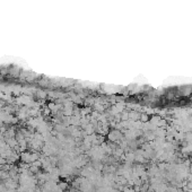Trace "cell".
<instances>
[{
	"label": "cell",
	"instance_id": "cell-1",
	"mask_svg": "<svg viewBox=\"0 0 192 192\" xmlns=\"http://www.w3.org/2000/svg\"><path fill=\"white\" fill-rule=\"evenodd\" d=\"M123 192H135L132 188H129V186H126V188L123 189Z\"/></svg>",
	"mask_w": 192,
	"mask_h": 192
}]
</instances>
